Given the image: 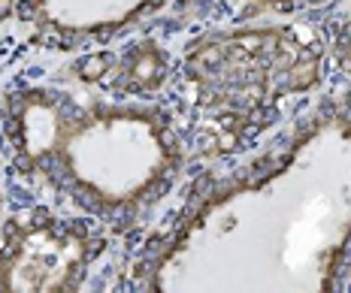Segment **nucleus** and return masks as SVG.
Returning <instances> with one entry per match:
<instances>
[{
  "mask_svg": "<svg viewBox=\"0 0 351 293\" xmlns=\"http://www.w3.org/2000/svg\"><path fill=\"white\" fill-rule=\"evenodd\" d=\"M160 290H336L351 284V85L279 149L197 190L145 263Z\"/></svg>",
  "mask_w": 351,
  "mask_h": 293,
  "instance_id": "1",
  "label": "nucleus"
},
{
  "mask_svg": "<svg viewBox=\"0 0 351 293\" xmlns=\"http://www.w3.org/2000/svg\"><path fill=\"white\" fill-rule=\"evenodd\" d=\"M0 136L34 188L112 230L155 215L185 166L173 115L140 97L21 85L3 97Z\"/></svg>",
  "mask_w": 351,
  "mask_h": 293,
  "instance_id": "2",
  "label": "nucleus"
},
{
  "mask_svg": "<svg viewBox=\"0 0 351 293\" xmlns=\"http://www.w3.org/2000/svg\"><path fill=\"white\" fill-rule=\"evenodd\" d=\"M330 67L327 42L309 27L248 18L188 46L182 73L194 100L218 115H261L306 97Z\"/></svg>",
  "mask_w": 351,
  "mask_h": 293,
  "instance_id": "3",
  "label": "nucleus"
},
{
  "mask_svg": "<svg viewBox=\"0 0 351 293\" xmlns=\"http://www.w3.org/2000/svg\"><path fill=\"white\" fill-rule=\"evenodd\" d=\"M61 215H34L16 221L0 251V288L70 290L82 284L97 254L91 227Z\"/></svg>",
  "mask_w": 351,
  "mask_h": 293,
  "instance_id": "4",
  "label": "nucleus"
},
{
  "mask_svg": "<svg viewBox=\"0 0 351 293\" xmlns=\"http://www.w3.org/2000/svg\"><path fill=\"white\" fill-rule=\"evenodd\" d=\"M167 0H12V18L36 42L82 49L109 42L164 6Z\"/></svg>",
  "mask_w": 351,
  "mask_h": 293,
  "instance_id": "5",
  "label": "nucleus"
},
{
  "mask_svg": "<svg viewBox=\"0 0 351 293\" xmlns=\"http://www.w3.org/2000/svg\"><path fill=\"white\" fill-rule=\"evenodd\" d=\"M346 0H239V18H273L288 21L312 12H324Z\"/></svg>",
  "mask_w": 351,
  "mask_h": 293,
  "instance_id": "6",
  "label": "nucleus"
},
{
  "mask_svg": "<svg viewBox=\"0 0 351 293\" xmlns=\"http://www.w3.org/2000/svg\"><path fill=\"white\" fill-rule=\"evenodd\" d=\"M324 42H327V55H330V67L351 76V0L342 6V12L336 16L333 25L327 27Z\"/></svg>",
  "mask_w": 351,
  "mask_h": 293,
  "instance_id": "7",
  "label": "nucleus"
}]
</instances>
